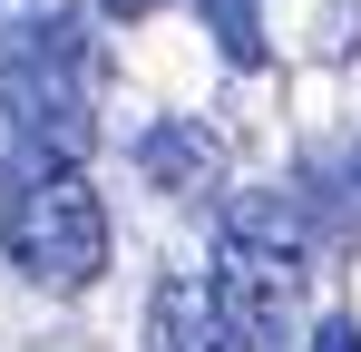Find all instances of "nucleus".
Instances as JSON below:
<instances>
[{
    "instance_id": "nucleus-1",
    "label": "nucleus",
    "mask_w": 361,
    "mask_h": 352,
    "mask_svg": "<svg viewBox=\"0 0 361 352\" xmlns=\"http://www.w3.org/2000/svg\"><path fill=\"white\" fill-rule=\"evenodd\" d=\"M108 108V40L78 10H10L0 20V117L10 147L88 157Z\"/></svg>"
},
{
    "instance_id": "nucleus-2",
    "label": "nucleus",
    "mask_w": 361,
    "mask_h": 352,
    "mask_svg": "<svg viewBox=\"0 0 361 352\" xmlns=\"http://www.w3.org/2000/svg\"><path fill=\"white\" fill-rule=\"evenodd\" d=\"M0 245L30 284L49 293H88L108 274V206L78 176V157L49 147H0Z\"/></svg>"
},
{
    "instance_id": "nucleus-3",
    "label": "nucleus",
    "mask_w": 361,
    "mask_h": 352,
    "mask_svg": "<svg viewBox=\"0 0 361 352\" xmlns=\"http://www.w3.org/2000/svg\"><path fill=\"white\" fill-rule=\"evenodd\" d=\"M215 303H225V333L235 352H283L293 343V293H302V264L283 254H254V245H215Z\"/></svg>"
},
{
    "instance_id": "nucleus-4",
    "label": "nucleus",
    "mask_w": 361,
    "mask_h": 352,
    "mask_svg": "<svg viewBox=\"0 0 361 352\" xmlns=\"http://www.w3.org/2000/svg\"><path fill=\"white\" fill-rule=\"evenodd\" d=\"M137 176H147L157 196H205V186L225 176V137H215L205 117H157V127L137 137Z\"/></svg>"
},
{
    "instance_id": "nucleus-5",
    "label": "nucleus",
    "mask_w": 361,
    "mask_h": 352,
    "mask_svg": "<svg viewBox=\"0 0 361 352\" xmlns=\"http://www.w3.org/2000/svg\"><path fill=\"white\" fill-rule=\"evenodd\" d=\"M147 352H235L225 303H215L205 274H166V284H157V303H147Z\"/></svg>"
},
{
    "instance_id": "nucleus-6",
    "label": "nucleus",
    "mask_w": 361,
    "mask_h": 352,
    "mask_svg": "<svg viewBox=\"0 0 361 352\" xmlns=\"http://www.w3.org/2000/svg\"><path fill=\"white\" fill-rule=\"evenodd\" d=\"M195 20L225 49V69H264V0H195Z\"/></svg>"
},
{
    "instance_id": "nucleus-7",
    "label": "nucleus",
    "mask_w": 361,
    "mask_h": 352,
    "mask_svg": "<svg viewBox=\"0 0 361 352\" xmlns=\"http://www.w3.org/2000/svg\"><path fill=\"white\" fill-rule=\"evenodd\" d=\"M312 352H361V323H352V313H332V323L312 333Z\"/></svg>"
},
{
    "instance_id": "nucleus-8",
    "label": "nucleus",
    "mask_w": 361,
    "mask_h": 352,
    "mask_svg": "<svg viewBox=\"0 0 361 352\" xmlns=\"http://www.w3.org/2000/svg\"><path fill=\"white\" fill-rule=\"evenodd\" d=\"M98 10H108V20H147L157 0H98Z\"/></svg>"
},
{
    "instance_id": "nucleus-9",
    "label": "nucleus",
    "mask_w": 361,
    "mask_h": 352,
    "mask_svg": "<svg viewBox=\"0 0 361 352\" xmlns=\"http://www.w3.org/2000/svg\"><path fill=\"white\" fill-rule=\"evenodd\" d=\"M352 186H361V147H352Z\"/></svg>"
}]
</instances>
